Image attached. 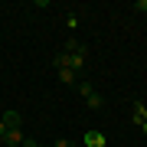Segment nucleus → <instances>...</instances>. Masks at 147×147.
Masks as SVG:
<instances>
[{"mask_svg": "<svg viewBox=\"0 0 147 147\" xmlns=\"http://www.w3.org/2000/svg\"><path fill=\"white\" fill-rule=\"evenodd\" d=\"M20 147H39V141H23Z\"/></svg>", "mask_w": 147, "mask_h": 147, "instance_id": "f8f14e48", "label": "nucleus"}, {"mask_svg": "<svg viewBox=\"0 0 147 147\" xmlns=\"http://www.w3.org/2000/svg\"><path fill=\"white\" fill-rule=\"evenodd\" d=\"M69 147H79V144H69Z\"/></svg>", "mask_w": 147, "mask_h": 147, "instance_id": "2eb2a0df", "label": "nucleus"}, {"mask_svg": "<svg viewBox=\"0 0 147 147\" xmlns=\"http://www.w3.org/2000/svg\"><path fill=\"white\" fill-rule=\"evenodd\" d=\"M141 131H144V134H147V121H144V124H141Z\"/></svg>", "mask_w": 147, "mask_h": 147, "instance_id": "4468645a", "label": "nucleus"}, {"mask_svg": "<svg viewBox=\"0 0 147 147\" xmlns=\"http://www.w3.org/2000/svg\"><path fill=\"white\" fill-rule=\"evenodd\" d=\"M131 111H134V121H137V124H144V121H147V105H144V101H131Z\"/></svg>", "mask_w": 147, "mask_h": 147, "instance_id": "39448f33", "label": "nucleus"}, {"mask_svg": "<svg viewBox=\"0 0 147 147\" xmlns=\"http://www.w3.org/2000/svg\"><path fill=\"white\" fill-rule=\"evenodd\" d=\"M3 134H7V124H3V121H0V141H3Z\"/></svg>", "mask_w": 147, "mask_h": 147, "instance_id": "ddd939ff", "label": "nucleus"}, {"mask_svg": "<svg viewBox=\"0 0 147 147\" xmlns=\"http://www.w3.org/2000/svg\"><path fill=\"white\" fill-rule=\"evenodd\" d=\"M53 65L56 69H72L75 75L85 69V56H72V53H56L53 56Z\"/></svg>", "mask_w": 147, "mask_h": 147, "instance_id": "f257e3e1", "label": "nucleus"}, {"mask_svg": "<svg viewBox=\"0 0 147 147\" xmlns=\"http://www.w3.org/2000/svg\"><path fill=\"white\" fill-rule=\"evenodd\" d=\"M59 72V82H65V85H79V75L72 72V69H56Z\"/></svg>", "mask_w": 147, "mask_h": 147, "instance_id": "0eeeda50", "label": "nucleus"}, {"mask_svg": "<svg viewBox=\"0 0 147 147\" xmlns=\"http://www.w3.org/2000/svg\"><path fill=\"white\" fill-rule=\"evenodd\" d=\"M85 105H88L92 111H98L101 105H105V98H101V95H98V92H95V95H88V98H85Z\"/></svg>", "mask_w": 147, "mask_h": 147, "instance_id": "6e6552de", "label": "nucleus"}, {"mask_svg": "<svg viewBox=\"0 0 147 147\" xmlns=\"http://www.w3.org/2000/svg\"><path fill=\"white\" fill-rule=\"evenodd\" d=\"M82 144L85 147H105V134H101V131H85Z\"/></svg>", "mask_w": 147, "mask_h": 147, "instance_id": "f03ea898", "label": "nucleus"}, {"mask_svg": "<svg viewBox=\"0 0 147 147\" xmlns=\"http://www.w3.org/2000/svg\"><path fill=\"white\" fill-rule=\"evenodd\" d=\"M69 144H72V141H65V137H59V141H56V147H69Z\"/></svg>", "mask_w": 147, "mask_h": 147, "instance_id": "9b49d317", "label": "nucleus"}, {"mask_svg": "<svg viewBox=\"0 0 147 147\" xmlns=\"http://www.w3.org/2000/svg\"><path fill=\"white\" fill-rule=\"evenodd\" d=\"M0 121H3V124H7V131H10V127H20V111H3V115H0Z\"/></svg>", "mask_w": 147, "mask_h": 147, "instance_id": "423d86ee", "label": "nucleus"}, {"mask_svg": "<svg viewBox=\"0 0 147 147\" xmlns=\"http://www.w3.org/2000/svg\"><path fill=\"white\" fill-rule=\"evenodd\" d=\"M3 144L7 147H20L23 144V131H20V127H10V131L3 134Z\"/></svg>", "mask_w": 147, "mask_h": 147, "instance_id": "7ed1b4c3", "label": "nucleus"}, {"mask_svg": "<svg viewBox=\"0 0 147 147\" xmlns=\"http://www.w3.org/2000/svg\"><path fill=\"white\" fill-rule=\"evenodd\" d=\"M62 53H72V56H85V42L82 39H75V36H69V42H65V49Z\"/></svg>", "mask_w": 147, "mask_h": 147, "instance_id": "20e7f679", "label": "nucleus"}, {"mask_svg": "<svg viewBox=\"0 0 147 147\" xmlns=\"http://www.w3.org/2000/svg\"><path fill=\"white\" fill-rule=\"evenodd\" d=\"M79 95H82V98L95 95V85H92V82H79Z\"/></svg>", "mask_w": 147, "mask_h": 147, "instance_id": "1a4fd4ad", "label": "nucleus"}, {"mask_svg": "<svg viewBox=\"0 0 147 147\" xmlns=\"http://www.w3.org/2000/svg\"><path fill=\"white\" fill-rule=\"evenodd\" d=\"M131 10H137V13H147V0H137V3L131 7Z\"/></svg>", "mask_w": 147, "mask_h": 147, "instance_id": "9d476101", "label": "nucleus"}]
</instances>
